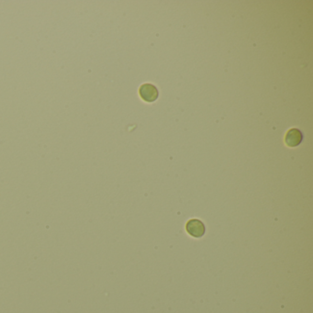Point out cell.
<instances>
[{
  "label": "cell",
  "mask_w": 313,
  "mask_h": 313,
  "mask_svg": "<svg viewBox=\"0 0 313 313\" xmlns=\"http://www.w3.org/2000/svg\"><path fill=\"white\" fill-rule=\"evenodd\" d=\"M186 230L188 235L194 238H201L205 235V225L203 222L199 219H192L188 220Z\"/></svg>",
  "instance_id": "7a4b0ae2"
},
{
  "label": "cell",
  "mask_w": 313,
  "mask_h": 313,
  "mask_svg": "<svg viewBox=\"0 0 313 313\" xmlns=\"http://www.w3.org/2000/svg\"><path fill=\"white\" fill-rule=\"evenodd\" d=\"M303 141V133L297 128L288 131L285 136V142L289 147H297Z\"/></svg>",
  "instance_id": "3957f363"
},
{
  "label": "cell",
  "mask_w": 313,
  "mask_h": 313,
  "mask_svg": "<svg viewBox=\"0 0 313 313\" xmlns=\"http://www.w3.org/2000/svg\"><path fill=\"white\" fill-rule=\"evenodd\" d=\"M139 94H140V97L142 100L152 103V102L156 101L158 98L159 91L155 85L146 83V84H143L140 86Z\"/></svg>",
  "instance_id": "6da1fadb"
}]
</instances>
